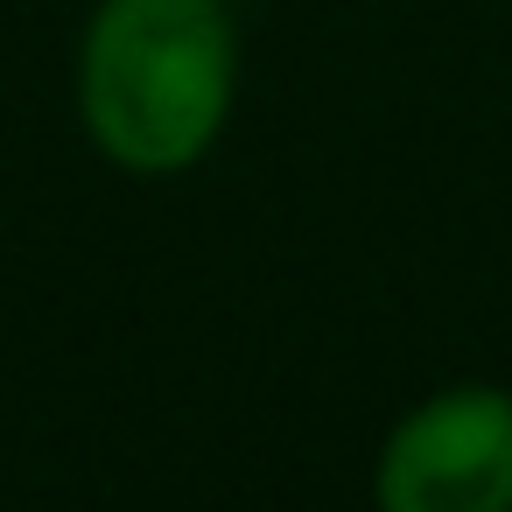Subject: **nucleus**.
Returning <instances> with one entry per match:
<instances>
[{"label":"nucleus","mask_w":512,"mask_h":512,"mask_svg":"<svg viewBox=\"0 0 512 512\" xmlns=\"http://www.w3.org/2000/svg\"><path fill=\"white\" fill-rule=\"evenodd\" d=\"M239 92L225 0H99L78 43V120L127 176H183L211 155Z\"/></svg>","instance_id":"1"},{"label":"nucleus","mask_w":512,"mask_h":512,"mask_svg":"<svg viewBox=\"0 0 512 512\" xmlns=\"http://www.w3.org/2000/svg\"><path fill=\"white\" fill-rule=\"evenodd\" d=\"M386 512H512V393L442 386L379 449Z\"/></svg>","instance_id":"2"}]
</instances>
